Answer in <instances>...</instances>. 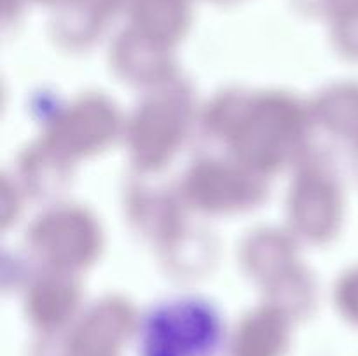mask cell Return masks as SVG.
<instances>
[{"label":"cell","mask_w":358,"mask_h":356,"mask_svg":"<svg viewBox=\"0 0 358 356\" xmlns=\"http://www.w3.org/2000/svg\"><path fill=\"white\" fill-rule=\"evenodd\" d=\"M226 323L210 300L177 295L157 302L142 316L136 330L138 356H219Z\"/></svg>","instance_id":"obj_1"}]
</instances>
